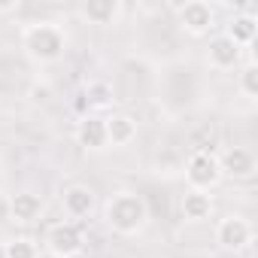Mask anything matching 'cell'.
Wrapping results in <instances>:
<instances>
[{
	"instance_id": "cell-1",
	"label": "cell",
	"mask_w": 258,
	"mask_h": 258,
	"mask_svg": "<svg viewBox=\"0 0 258 258\" xmlns=\"http://www.w3.org/2000/svg\"><path fill=\"white\" fill-rule=\"evenodd\" d=\"M149 222V207L137 191H118L109 198L106 204V225L121 234V237H131L140 234Z\"/></svg>"
},
{
	"instance_id": "cell-2",
	"label": "cell",
	"mask_w": 258,
	"mask_h": 258,
	"mask_svg": "<svg viewBox=\"0 0 258 258\" xmlns=\"http://www.w3.org/2000/svg\"><path fill=\"white\" fill-rule=\"evenodd\" d=\"M22 46H25L28 58H34L40 64H52V61L64 58L67 34L55 22H34V25H28L22 31Z\"/></svg>"
},
{
	"instance_id": "cell-3",
	"label": "cell",
	"mask_w": 258,
	"mask_h": 258,
	"mask_svg": "<svg viewBox=\"0 0 258 258\" xmlns=\"http://www.w3.org/2000/svg\"><path fill=\"white\" fill-rule=\"evenodd\" d=\"M185 179L195 191H210L219 179H222V170H219V155L207 152V149H198L191 152L188 164H185Z\"/></svg>"
},
{
	"instance_id": "cell-4",
	"label": "cell",
	"mask_w": 258,
	"mask_h": 258,
	"mask_svg": "<svg viewBox=\"0 0 258 258\" xmlns=\"http://www.w3.org/2000/svg\"><path fill=\"white\" fill-rule=\"evenodd\" d=\"M216 243L228 252H240L252 243V225L243 216H225L216 225Z\"/></svg>"
},
{
	"instance_id": "cell-5",
	"label": "cell",
	"mask_w": 258,
	"mask_h": 258,
	"mask_svg": "<svg viewBox=\"0 0 258 258\" xmlns=\"http://www.w3.org/2000/svg\"><path fill=\"white\" fill-rule=\"evenodd\" d=\"M179 25L185 34L191 37H204L210 28H213V7L207 4V0H188V4H179Z\"/></svg>"
},
{
	"instance_id": "cell-6",
	"label": "cell",
	"mask_w": 258,
	"mask_h": 258,
	"mask_svg": "<svg viewBox=\"0 0 258 258\" xmlns=\"http://www.w3.org/2000/svg\"><path fill=\"white\" fill-rule=\"evenodd\" d=\"M46 243H49V252H52V255L67 258V255H73V252H82V231H79L73 222H58V225L49 228Z\"/></svg>"
},
{
	"instance_id": "cell-7",
	"label": "cell",
	"mask_w": 258,
	"mask_h": 258,
	"mask_svg": "<svg viewBox=\"0 0 258 258\" xmlns=\"http://www.w3.org/2000/svg\"><path fill=\"white\" fill-rule=\"evenodd\" d=\"M219 170L222 176H231V179H249L255 173V155L243 146H234L219 158Z\"/></svg>"
},
{
	"instance_id": "cell-8",
	"label": "cell",
	"mask_w": 258,
	"mask_h": 258,
	"mask_svg": "<svg viewBox=\"0 0 258 258\" xmlns=\"http://www.w3.org/2000/svg\"><path fill=\"white\" fill-rule=\"evenodd\" d=\"M76 143L82 149H91V152H100L106 149V124L100 115H85L79 124H76Z\"/></svg>"
},
{
	"instance_id": "cell-9",
	"label": "cell",
	"mask_w": 258,
	"mask_h": 258,
	"mask_svg": "<svg viewBox=\"0 0 258 258\" xmlns=\"http://www.w3.org/2000/svg\"><path fill=\"white\" fill-rule=\"evenodd\" d=\"M106 124V143L109 146H127L137 137V118L127 112H112L109 118H103Z\"/></svg>"
},
{
	"instance_id": "cell-10",
	"label": "cell",
	"mask_w": 258,
	"mask_h": 258,
	"mask_svg": "<svg viewBox=\"0 0 258 258\" xmlns=\"http://www.w3.org/2000/svg\"><path fill=\"white\" fill-rule=\"evenodd\" d=\"M240 55H243V49L234 46L225 34L216 37V40H210V49H207V61H210V67H216V70H231V67L240 61Z\"/></svg>"
},
{
	"instance_id": "cell-11",
	"label": "cell",
	"mask_w": 258,
	"mask_h": 258,
	"mask_svg": "<svg viewBox=\"0 0 258 258\" xmlns=\"http://www.w3.org/2000/svg\"><path fill=\"white\" fill-rule=\"evenodd\" d=\"M61 204H64V213H67V216L82 219V216H88V213L94 210V191L85 188V185H70V188L64 191Z\"/></svg>"
},
{
	"instance_id": "cell-12",
	"label": "cell",
	"mask_w": 258,
	"mask_h": 258,
	"mask_svg": "<svg viewBox=\"0 0 258 258\" xmlns=\"http://www.w3.org/2000/svg\"><path fill=\"white\" fill-rule=\"evenodd\" d=\"M10 213L16 222H34L43 216V198L34 191H16L10 201Z\"/></svg>"
},
{
	"instance_id": "cell-13",
	"label": "cell",
	"mask_w": 258,
	"mask_h": 258,
	"mask_svg": "<svg viewBox=\"0 0 258 258\" xmlns=\"http://www.w3.org/2000/svg\"><path fill=\"white\" fill-rule=\"evenodd\" d=\"M234 46H240V49H246V46H252L255 43V37H258V19L255 16H249V13H243V16H237L231 25H228V34H225Z\"/></svg>"
},
{
	"instance_id": "cell-14",
	"label": "cell",
	"mask_w": 258,
	"mask_h": 258,
	"mask_svg": "<svg viewBox=\"0 0 258 258\" xmlns=\"http://www.w3.org/2000/svg\"><path fill=\"white\" fill-rule=\"evenodd\" d=\"M210 213H213V198H210L207 191H195V188H188V191L182 195V216H185V219H191V222H204Z\"/></svg>"
},
{
	"instance_id": "cell-15",
	"label": "cell",
	"mask_w": 258,
	"mask_h": 258,
	"mask_svg": "<svg viewBox=\"0 0 258 258\" xmlns=\"http://www.w3.org/2000/svg\"><path fill=\"white\" fill-rule=\"evenodd\" d=\"M121 13V4L118 0H91V4L82 7V16L91 22V25H112V19Z\"/></svg>"
},
{
	"instance_id": "cell-16",
	"label": "cell",
	"mask_w": 258,
	"mask_h": 258,
	"mask_svg": "<svg viewBox=\"0 0 258 258\" xmlns=\"http://www.w3.org/2000/svg\"><path fill=\"white\" fill-rule=\"evenodd\" d=\"M85 100H88L91 106H106V103L112 100V91H109L106 82H91V85L85 88Z\"/></svg>"
},
{
	"instance_id": "cell-17",
	"label": "cell",
	"mask_w": 258,
	"mask_h": 258,
	"mask_svg": "<svg viewBox=\"0 0 258 258\" xmlns=\"http://www.w3.org/2000/svg\"><path fill=\"white\" fill-rule=\"evenodd\" d=\"M240 91L246 97H258V67L255 64L243 67V73H240Z\"/></svg>"
},
{
	"instance_id": "cell-18",
	"label": "cell",
	"mask_w": 258,
	"mask_h": 258,
	"mask_svg": "<svg viewBox=\"0 0 258 258\" xmlns=\"http://www.w3.org/2000/svg\"><path fill=\"white\" fill-rule=\"evenodd\" d=\"M37 246L31 240H13L7 243V258H37Z\"/></svg>"
},
{
	"instance_id": "cell-19",
	"label": "cell",
	"mask_w": 258,
	"mask_h": 258,
	"mask_svg": "<svg viewBox=\"0 0 258 258\" xmlns=\"http://www.w3.org/2000/svg\"><path fill=\"white\" fill-rule=\"evenodd\" d=\"M37 258H58V255H52V252L46 249V252H37Z\"/></svg>"
},
{
	"instance_id": "cell-20",
	"label": "cell",
	"mask_w": 258,
	"mask_h": 258,
	"mask_svg": "<svg viewBox=\"0 0 258 258\" xmlns=\"http://www.w3.org/2000/svg\"><path fill=\"white\" fill-rule=\"evenodd\" d=\"M67 258H88L85 252H73V255H67Z\"/></svg>"
},
{
	"instance_id": "cell-21",
	"label": "cell",
	"mask_w": 258,
	"mask_h": 258,
	"mask_svg": "<svg viewBox=\"0 0 258 258\" xmlns=\"http://www.w3.org/2000/svg\"><path fill=\"white\" fill-rule=\"evenodd\" d=\"M0 258H7V243H0Z\"/></svg>"
}]
</instances>
